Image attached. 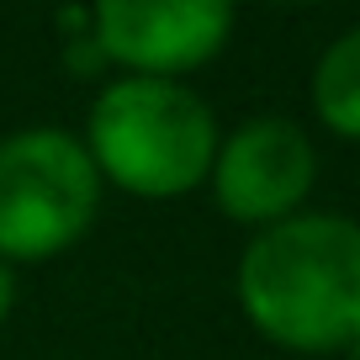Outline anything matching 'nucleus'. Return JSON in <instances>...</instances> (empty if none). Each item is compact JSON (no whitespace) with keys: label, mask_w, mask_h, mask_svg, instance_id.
I'll list each match as a JSON object with an SVG mask.
<instances>
[{"label":"nucleus","mask_w":360,"mask_h":360,"mask_svg":"<svg viewBox=\"0 0 360 360\" xmlns=\"http://www.w3.org/2000/svg\"><path fill=\"white\" fill-rule=\"evenodd\" d=\"M233 286L249 328L276 349H349L360 339V223L345 212H297L259 228Z\"/></svg>","instance_id":"nucleus-1"},{"label":"nucleus","mask_w":360,"mask_h":360,"mask_svg":"<svg viewBox=\"0 0 360 360\" xmlns=\"http://www.w3.org/2000/svg\"><path fill=\"white\" fill-rule=\"evenodd\" d=\"M85 154L96 175L127 196H143V202L186 196L212 175L217 117L180 79L122 75L90 101Z\"/></svg>","instance_id":"nucleus-2"},{"label":"nucleus","mask_w":360,"mask_h":360,"mask_svg":"<svg viewBox=\"0 0 360 360\" xmlns=\"http://www.w3.org/2000/svg\"><path fill=\"white\" fill-rule=\"evenodd\" d=\"M101 207V175L85 138L64 127H22L0 138V259L43 265L85 238Z\"/></svg>","instance_id":"nucleus-3"},{"label":"nucleus","mask_w":360,"mask_h":360,"mask_svg":"<svg viewBox=\"0 0 360 360\" xmlns=\"http://www.w3.org/2000/svg\"><path fill=\"white\" fill-rule=\"evenodd\" d=\"M318 180V148L292 117H249L228 138H217L212 159V202L233 223L276 228L302 212L307 191Z\"/></svg>","instance_id":"nucleus-4"},{"label":"nucleus","mask_w":360,"mask_h":360,"mask_svg":"<svg viewBox=\"0 0 360 360\" xmlns=\"http://www.w3.org/2000/svg\"><path fill=\"white\" fill-rule=\"evenodd\" d=\"M233 6L223 0H112L90 11V37L133 79H180L223 53Z\"/></svg>","instance_id":"nucleus-5"},{"label":"nucleus","mask_w":360,"mask_h":360,"mask_svg":"<svg viewBox=\"0 0 360 360\" xmlns=\"http://www.w3.org/2000/svg\"><path fill=\"white\" fill-rule=\"evenodd\" d=\"M313 112L334 138L360 143V27L339 32L313 69Z\"/></svg>","instance_id":"nucleus-6"},{"label":"nucleus","mask_w":360,"mask_h":360,"mask_svg":"<svg viewBox=\"0 0 360 360\" xmlns=\"http://www.w3.org/2000/svg\"><path fill=\"white\" fill-rule=\"evenodd\" d=\"M11 302H16V270L0 259V323L11 318Z\"/></svg>","instance_id":"nucleus-7"},{"label":"nucleus","mask_w":360,"mask_h":360,"mask_svg":"<svg viewBox=\"0 0 360 360\" xmlns=\"http://www.w3.org/2000/svg\"><path fill=\"white\" fill-rule=\"evenodd\" d=\"M345 355H349V360H360V339H355V345H349V349H345Z\"/></svg>","instance_id":"nucleus-8"}]
</instances>
